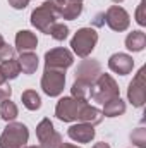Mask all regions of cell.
I'll return each instance as SVG.
<instances>
[{
  "label": "cell",
  "mask_w": 146,
  "mask_h": 148,
  "mask_svg": "<svg viewBox=\"0 0 146 148\" xmlns=\"http://www.w3.org/2000/svg\"><path fill=\"white\" fill-rule=\"evenodd\" d=\"M60 16H59V5L53 0H46L41 5H38L36 9L31 12V24L36 28L38 31L48 35L50 28L59 23Z\"/></svg>",
  "instance_id": "6da1fadb"
},
{
  "label": "cell",
  "mask_w": 146,
  "mask_h": 148,
  "mask_svg": "<svg viewBox=\"0 0 146 148\" xmlns=\"http://www.w3.org/2000/svg\"><path fill=\"white\" fill-rule=\"evenodd\" d=\"M89 97L93 102H98V103H105L115 97H120V88L117 84V81L107 73H102L96 81L91 84L89 88Z\"/></svg>",
  "instance_id": "7a4b0ae2"
},
{
  "label": "cell",
  "mask_w": 146,
  "mask_h": 148,
  "mask_svg": "<svg viewBox=\"0 0 146 148\" xmlns=\"http://www.w3.org/2000/svg\"><path fill=\"white\" fill-rule=\"evenodd\" d=\"M29 140V129L23 122H9L0 134V148H24Z\"/></svg>",
  "instance_id": "3957f363"
},
{
  "label": "cell",
  "mask_w": 146,
  "mask_h": 148,
  "mask_svg": "<svg viewBox=\"0 0 146 148\" xmlns=\"http://www.w3.org/2000/svg\"><path fill=\"white\" fill-rule=\"evenodd\" d=\"M96 43H98V33H96L95 28H81L71 38L72 52L77 57H81V59L89 57L91 52L95 50Z\"/></svg>",
  "instance_id": "277c9868"
},
{
  "label": "cell",
  "mask_w": 146,
  "mask_h": 148,
  "mask_svg": "<svg viewBox=\"0 0 146 148\" xmlns=\"http://www.w3.org/2000/svg\"><path fill=\"white\" fill-rule=\"evenodd\" d=\"M88 100H79L74 97H62L55 105V117L62 122H77L83 107Z\"/></svg>",
  "instance_id": "5b68a950"
},
{
  "label": "cell",
  "mask_w": 146,
  "mask_h": 148,
  "mask_svg": "<svg viewBox=\"0 0 146 148\" xmlns=\"http://www.w3.org/2000/svg\"><path fill=\"white\" fill-rule=\"evenodd\" d=\"M65 88V71L45 67L41 76V90L48 97H60Z\"/></svg>",
  "instance_id": "8992f818"
},
{
  "label": "cell",
  "mask_w": 146,
  "mask_h": 148,
  "mask_svg": "<svg viewBox=\"0 0 146 148\" xmlns=\"http://www.w3.org/2000/svg\"><path fill=\"white\" fill-rule=\"evenodd\" d=\"M36 138L40 141V147L41 148H59L64 143V138L59 131H55L53 127V122L45 117L38 122L36 126Z\"/></svg>",
  "instance_id": "52a82bcc"
},
{
  "label": "cell",
  "mask_w": 146,
  "mask_h": 148,
  "mask_svg": "<svg viewBox=\"0 0 146 148\" xmlns=\"http://www.w3.org/2000/svg\"><path fill=\"white\" fill-rule=\"evenodd\" d=\"M103 19H105L107 26L112 31H119V33L126 31L129 28V24H131L129 12L124 7H120V5H110L108 9L103 12Z\"/></svg>",
  "instance_id": "ba28073f"
},
{
  "label": "cell",
  "mask_w": 146,
  "mask_h": 148,
  "mask_svg": "<svg viewBox=\"0 0 146 148\" xmlns=\"http://www.w3.org/2000/svg\"><path fill=\"white\" fill-rule=\"evenodd\" d=\"M74 64V55L69 48H64V47H57V48H52L45 53V67H50V69H69Z\"/></svg>",
  "instance_id": "9c48e42d"
},
{
  "label": "cell",
  "mask_w": 146,
  "mask_h": 148,
  "mask_svg": "<svg viewBox=\"0 0 146 148\" xmlns=\"http://www.w3.org/2000/svg\"><path fill=\"white\" fill-rule=\"evenodd\" d=\"M146 84H145V67H141L136 76L132 77V81L129 83V88H127V100L132 103V107L136 109H141L145 105L146 100Z\"/></svg>",
  "instance_id": "30bf717a"
},
{
  "label": "cell",
  "mask_w": 146,
  "mask_h": 148,
  "mask_svg": "<svg viewBox=\"0 0 146 148\" xmlns=\"http://www.w3.org/2000/svg\"><path fill=\"white\" fill-rule=\"evenodd\" d=\"M102 74V64L96 59H84L79 62L77 69H76V79L88 83L89 86L96 81V77Z\"/></svg>",
  "instance_id": "8fae6325"
},
{
  "label": "cell",
  "mask_w": 146,
  "mask_h": 148,
  "mask_svg": "<svg viewBox=\"0 0 146 148\" xmlns=\"http://www.w3.org/2000/svg\"><path fill=\"white\" fill-rule=\"evenodd\" d=\"M108 67L110 71H113L115 74H120V76L131 74L134 69V59L129 53H122V52L113 53L108 59Z\"/></svg>",
  "instance_id": "7c38bea8"
},
{
  "label": "cell",
  "mask_w": 146,
  "mask_h": 148,
  "mask_svg": "<svg viewBox=\"0 0 146 148\" xmlns=\"http://www.w3.org/2000/svg\"><path fill=\"white\" fill-rule=\"evenodd\" d=\"M67 134L72 141H77V143H89L93 141L96 131H95V126L91 124H86V122H76L72 124L69 129H67Z\"/></svg>",
  "instance_id": "4fadbf2b"
},
{
  "label": "cell",
  "mask_w": 146,
  "mask_h": 148,
  "mask_svg": "<svg viewBox=\"0 0 146 148\" xmlns=\"http://www.w3.org/2000/svg\"><path fill=\"white\" fill-rule=\"evenodd\" d=\"M38 47V38L29 29H21L16 35V48L19 52H33Z\"/></svg>",
  "instance_id": "5bb4252c"
},
{
  "label": "cell",
  "mask_w": 146,
  "mask_h": 148,
  "mask_svg": "<svg viewBox=\"0 0 146 148\" xmlns=\"http://www.w3.org/2000/svg\"><path fill=\"white\" fill-rule=\"evenodd\" d=\"M40 59H38V55L35 52H21V55H19V59H17V62H19V66H21V71L24 74H35L38 69V62Z\"/></svg>",
  "instance_id": "9a60e30c"
},
{
  "label": "cell",
  "mask_w": 146,
  "mask_h": 148,
  "mask_svg": "<svg viewBox=\"0 0 146 148\" xmlns=\"http://www.w3.org/2000/svg\"><path fill=\"white\" fill-rule=\"evenodd\" d=\"M102 121H103L102 110L96 109V107H93V105H89V103H86V105L83 107V110H81V115H79V121H77V122H86V124L96 126V124H100Z\"/></svg>",
  "instance_id": "2e32d148"
},
{
  "label": "cell",
  "mask_w": 146,
  "mask_h": 148,
  "mask_svg": "<svg viewBox=\"0 0 146 148\" xmlns=\"http://www.w3.org/2000/svg\"><path fill=\"white\" fill-rule=\"evenodd\" d=\"M146 47V35L141 29H136L126 36V48L129 52H143Z\"/></svg>",
  "instance_id": "e0dca14e"
},
{
  "label": "cell",
  "mask_w": 146,
  "mask_h": 148,
  "mask_svg": "<svg viewBox=\"0 0 146 148\" xmlns=\"http://www.w3.org/2000/svg\"><path fill=\"white\" fill-rule=\"evenodd\" d=\"M83 2H67L59 7V16L65 21H74L83 14Z\"/></svg>",
  "instance_id": "ac0fdd59"
},
{
  "label": "cell",
  "mask_w": 146,
  "mask_h": 148,
  "mask_svg": "<svg viewBox=\"0 0 146 148\" xmlns=\"http://www.w3.org/2000/svg\"><path fill=\"white\" fill-rule=\"evenodd\" d=\"M124 112H126V102L120 97H115V98H112V100L103 103L102 114H103V117H119Z\"/></svg>",
  "instance_id": "d6986e66"
},
{
  "label": "cell",
  "mask_w": 146,
  "mask_h": 148,
  "mask_svg": "<svg viewBox=\"0 0 146 148\" xmlns=\"http://www.w3.org/2000/svg\"><path fill=\"white\" fill-rule=\"evenodd\" d=\"M0 73L5 77V81L9 79H16L19 74H21V66L17 62V59H10V60H5L0 64Z\"/></svg>",
  "instance_id": "ffe728a7"
},
{
  "label": "cell",
  "mask_w": 146,
  "mask_h": 148,
  "mask_svg": "<svg viewBox=\"0 0 146 148\" xmlns=\"http://www.w3.org/2000/svg\"><path fill=\"white\" fill-rule=\"evenodd\" d=\"M17 115H19V109H17V105H16L10 98L0 102V117H2L5 122H12Z\"/></svg>",
  "instance_id": "44dd1931"
},
{
  "label": "cell",
  "mask_w": 146,
  "mask_h": 148,
  "mask_svg": "<svg viewBox=\"0 0 146 148\" xmlns=\"http://www.w3.org/2000/svg\"><path fill=\"white\" fill-rule=\"evenodd\" d=\"M21 102H23V105H24L28 110H38V109L41 107V97L38 95L35 90H26V91H23Z\"/></svg>",
  "instance_id": "7402d4cb"
},
{
  "label": "cell",
  "mask_w": 146,
  "mask_h": 148,
  "mask_svg": "<svg viewBox=\"0 0 146 148\" xmlns=\"http://www.w3.org/2000/svg\"><path fill=\"white\" fill-rule=\"evenodd\" d=\"M89 84L84 83V81H79V79H74L72 88H71V93H72L74 98H79V100H88L89 98Z\"/></svg>",
  "instance_id": "603a6c76"
},
{
  "label": "cell",
  "mask_w": 146,
  "mask_h": 148,
  "mask_svg": "<svg viewBox=\"0 0 146 148\" xmlns=\"http://www.w3.org/2000/svg\"><path fill=\"white\" fill-rule=\"evenodd\" d=\"M48 35L53 38V40H57V41H64L65 38L69 36V28H67L64 23H55V24L50 28Z\"/></svg>",
  "instance_id": "cb8c5ba5"
},
{
  "label": "cell",
  "mask_w": 146,
  "mask_h": 148,
  "mask_svg": "<svg viewBox=\"0 0 146 148\" xmlns=\"http://www.w3.org/2000/svg\"><path fill=\"white\" fill-rule=\"evenodd\" d=\"M131 141L132 145L138 148H146V129L145 127H138L131 133Z\"/></svg>",
  "instance_id": "d4e9b609"
},
{
  "label": "cell",
  "mask_w": 146,
  "mask_h": 148,
  "mask_svg": "<svg viewBox=\"0 0 146 148\" xmlns=\"http://www.w3.org/2000/svg\"><path fill=\"white\" fill-rule=\"evenodd\" d=\"M10 59H16V48L10 47L9 43H3L0 47V62L10 60Z\"/></svg>",
  "instance_id": "484cf974"
},
{
  "label": "cell",
  "mask_w": 146,
  "mask_h": 148,
  "mask_svg": "<svg viewBox=\"0 0 146 148\" xmlns=\"http://www.w3.org/2000/svg\"><path fill=\"white\" fill-rule=\"evenodd\" d=\"M145 7H146V0H141L138 9H136V23L139 26H146V16H145Z\"/></svg>",
  "instance_id": "4316f807"
},
{
  "label": "cell",
  "mask_w": 146,
  "mask_h": 148,
  "mask_svg": "<svg viewBox=\"0 0 146 148\" xmlns=\"http://www.w3.org/2000/svg\"><path fill=\"white\" fill-rule=\"evenodd\" d=\"M10 97H12V88H10L7 83L0 84V102H2V100H7V98H10Z\"/></svg>",
  "instance_id": "83f0119b"
},
{
  "label": "cell",
  "mask_w": 146,
  "mask_h": 148,
  "mask_svg": "<svg viewBox=\"0 0 146 148\" xmlns=\"http://www.w3.org/2000/svg\"><path fill=\"white\" fill-rule=\"evenodd\" d=\"M7 2H9V5H10L12 9H16V10H23V9H26L28 3H29V0H7Z\"/></svg>",
  "instance_id": "f1b7e54d"
},
{
  "label": "cell",
  "mask_w": 146,
  "mask_h": 148,
  "mask_svg": "<svg viewBox=\"0 0 146 148\" xmlns=\"http://www.w3.org/2000/svg\"><path fill=\"white\" fill-rule=\"evenodd\" d=\"M93 24H95V26H103V24H105L103 12H102V14H96V17H95V21H93Z\"/></svg>",
  "instance_id": "f546056e"
},
{
  "label": "cell",
  "mask_w": 146,
  "mask_h": 148,
  "mask_svg": "<svg viewBox=\"0 0 146 148\" xmlns=\"http://www.w3.org/2000/svg\"><path fill=\"white\" fill-rule=\"evenodd\" d=\"M91 148H110L108 143H105V141H100V143H95Z\"/></svg>",
  "instance_id": "4dcf8cb0"
},
{
  "label": "cell",
  "mask_w": 146,
  "mask_h": 148,
  "mask_svg": "<svg viewBox=\"0 0 146 148\" xmlns=\"http://www.w3.org/2000/svg\"><path fill=\"white\" fill-rule=\"evenodd\" d=\"M53 2L60 7V5H64V3H67V2H83V0H53Z\"/></svg>",
  "instance_id": "1f68e13d"
},
{
  "label": "cell",
  "mask_w": 146,
  "mask_h": 148,
  "mask_svg": "<svg viewBox=\"0 0 146 148\" xmlns=\"http://www.w3.org/2000/svg\"><path fill=\"white\" fill-rule=\"evenodd\" d=\"M59 148H83V147H77V145H72V143H62Z\"/></svg>",
  "instance_id": "d6a6232c"
},
{
  "label": "cell",
  "mask_w": 146,
  "mask_h": 148,
  "mask_svg": "<svg viewBox=\"0 0 146 148\" xmlns=\"http://www.w3.org/2000/svg\"><path fill=\"white\" fill-rule=\"evenodd\" d=\"M3 83H7V81H5V77L2 76V73H0V84H3Z\"/></svg>",
  "instance_id": "836d02e7"
},
{
  "label": "cell",
  "mask_w": 146,
  "mask_h": 148,
  "mask_svg": "<svg viewBox=\"0 0 146 148\" xmlns=\"http://www.w3.org/2000/svg\"><path fill=\"white\" fill-rule=\"evenodd\" d=\"M3 43H5V40H3V36H2V33H0V47H2Z\"/></svg>",
  "instance_id": "e575fe53"
},
{
  "label": "cell",
  "mask_w": 146,
  "mask_h": 148,
  "mask_svg": "<svg viewBox=\"0 0 146 148\" xmlns=\"http://www.w3.org/2000/svg\"><path fill=\"white\" fill-rule=\"evenodd\" d=\"M24 148H41V147H36V145H31V147H24Z\"/></svg>",
  "instance_id": "d590c367"
},
{
  "label": "cell",
  "mask_w": 146,
  "mask_h": 148,
  "mask_svg": "<svg viewBox=\"0 0 146 148\" xmlns=\"http://www.w3.org/2000/svg\"><path fill=\"white\" fill-rule=\"evenodd\" d=\"M112 2H115V3H122L124 0H112Z\"/></svg>",
  "instance_id": "8d00e7d4"
}]
</instances>
